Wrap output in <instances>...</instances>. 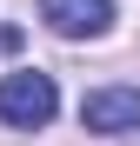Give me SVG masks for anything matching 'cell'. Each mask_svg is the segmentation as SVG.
Wrapping results in <instances>:
<instances>
[{"label":"cell","instance_id":"7a4b0ae2","mask_svg":"<svg viewBox=\"0 0 140 146\" xmlns=\"http://www.w3.org/2000/svg\"><path fill=\"white\" fill-rule=\"evenodd\" d=\"M40 20L60 40H100L113 27V0H40Z\"/></svg>","mask_w":140,"mask_h":146},{"label":"cell","instance_id":"6da1fadb","mask_svg":"<svg viewBox=\"0 0 140 146\" xmlns=\"http://www.w3.org/2000/svg\"><path fill=\"white\" fill-rule=\"evenodd\" d=\"M54 113H60V86H54V73L20 66V73L0 80V126H47Z\"/></svg>","mask_w":140,"mask_h":146},{"label":"cell","instance_id":"277c9868","mask_svg":"<svg viewBox=\"0 0 140 146\" xmlns=\"http://www.w3.org/2000/svg\"><path fill=\"white\" fill-rule=\"evenodd\" d=\"M0 46H20V27H0Z\"/></svg>","mask_w":140,"mask_h":146},{"label":"cell","instance_id":"3957f363","mask_svg":"<svg viewBox=\"0 0 140 146\" xmlns=\"http://www.w3.org/2000/svg\"><path fill=\"white\" fill-rule=\"evenodd\" d=\"M80 126L87 133H133L140 126V93L133 86H100L80 100Z\"/></svg>","mask_w":140,"mask_h":146}]
</instances>
